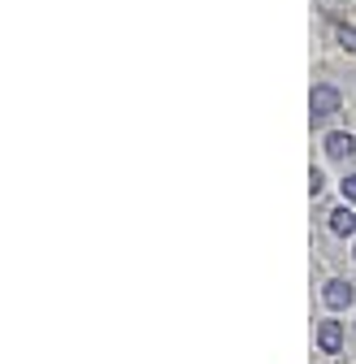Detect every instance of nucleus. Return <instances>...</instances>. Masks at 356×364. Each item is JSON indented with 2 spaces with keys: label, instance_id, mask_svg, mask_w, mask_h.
<instances>
[{
  "label": "nucleus",
  "instance_id": "1",
  "mask_svg": "<svg viewBox=\"0 0 356 364\" xmlns=\"http://www.w3.org/2000/svg\"><path fill=\"white\" fill-rule=\"evenodd\" d=\"M308 109H313V122L339 113V91H335L330 82H318V87H313V96H308Z\"/></svg>",
  "mask_w": 356,
  "mask_h": 364
},
{
  "label": "nucleus",
  "instance_id": "2",
  "mask_svg": "<svg viewBox=\"0 0 356 364\" xmlns=\"http://www.w3.org/2000/svg\"><path fill=\"white\" fill-rule=\"evenodd\" d=\"M318 347L322 351H339L343 347V326L339 321H322L318 326Z\"/></svg>",
  "mask_w": 356,
  "mask_h": 364
},
{
  "label": "nucleus",
  "instance_id": "3",
  "mask_svg": "<svg viewBox=\"0 0 356 364\" xmlns=\"http://www.w3.org/2000/svg\"><path fill=\"white\" fill-rule=\"evenodd\" d=\"M326 152H330L335 161H343V156L356 152V139H352V134H343V130H335V134H326Z\"/></svg>",
  "mask_w": 356,
  "mask_h": 364
},
{
  "label": "nucleus",
  "instance_id": "4",
  "mask_svg": "<svg viewBox=\"0 0 356 364\" xmlns=\"http://www.w3.org/2000/svg\"><path fill=\"white\" fill-rule=\"evenodd\" d=\"M322 299H326L330 308H347V304H352V287L335 278V282H326V291H322Z\"/></svg>",
  "mask_w": 356,
  "mask_h": 364
},
{
  "label": "nucleus",
  "instance_id": "5",
  "mask_svg": "<svg viewBox=\"0 0 356 364\" xmlns=\"http://www.w3.org/2000/svg\"><path fill=\"white\" fill-rule=\"evenodd\" d=\"M330 230H335V235H356V213H352L347 204L330 213Z\"/></svg>",
  "mask_w": 356,
  "mask_h": 364
},
{
  "label": "nucleus",
  "instance_id": "6",
  "mask_svg": "<svg viewBox=\"0 0 356 364\" xmlns=\"http://www.w3.org/2000/svg\"><path fill=\"white\" fill-rule=\"evenodd\" d=\"M339 39H343V48H347V53H356V26H343Z\"/></svg>",
  "mask_w": 356,
  "mask_h": 364
},
{
  "label": "nucleus",
  "instance_id": "7",
  "mask_svg": "<svg viewBox=\"0 0 356 364\" xmlns=\"http://www.w3.org/2000/svg\"><path fill=\"white\" fill-rule=\"evenodd\" d=\"M343 200H352V204H356V173H352V178H343Z\"/></svg>",
  "mask_w": 356,
  "mask_h": 364
},
{
  "label": "nucleus",
  "instance_id": "8",
  "mask_svg": "<svg viewBox=\"0 0 356 364\" xmlns=\"http://www.w3.org/2000/svg\"><path fill=\"white\" fill-rule=\"evenodd\" d=\"M308 191H313V196L322 191V169H308Z\"/></svg>",
  "mask_w": 356,
  "mask_h": 364
}]
</instances>
